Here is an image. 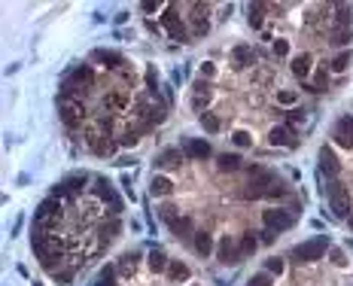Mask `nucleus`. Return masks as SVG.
Wrapping results in <instances>:
<instances>
[{
	"instance_id": "48",
	"label": "nucleus",
	"mask_w": 353,
	"mask_h": 286,
	"mask_svg": "<svg viewBox=\"0 0 353 286\" xmlns=\"http://www.w3.org/2000/svg\"><path fill=\"white\" fill-rule=\"evenodd\" d=\"M347 222H350V228H353V213H350V219H347Z\"/></svg>"
},
{
	"instance_id": "6",
	"label": "nucleus",
	"mask_w": 353,
	"mask_h": 286,
	"mask_svg": "<svg viewBox=\"0 0 353 286\" xmlns=\"http://www.w3.org/2000/svg\"><path fill=\"white\" fill-rule=\"evenodd\" d=\"M268 143H271V146H286V149H295V146H298L295 131H292V128H283V125H277V128L268 131Z\"/></svg>"
},
{
	"instance_id": "46",
	"label": "nucleus",
	"mask_w": 353,
	"mask_h": 286,
	"mask_svg": "<svg viewBox=\"0 0 353 286\" xmlns=\"http://www.w3.org/2000/svg\"><path fill=\"white\" fill-rule=\"evenodd\" d=\"M201 76H207V79L216 76V64H213V61H204V64H201Z\"/></svg>"
},
{
	"instance_id": "3",
	"label": "nucleus",
	"mask_w": 353,
	"mask_h": 286,
	"mask_svg": "<svg viewBox=\"0 0 353 286\" xmlns=\"http://www.w3.org/2000/svg\"><path fill=\"white\" fill-rule=\"evenodd\" d=\"M162 25H165V31L171 34V40H177V43H189V40H192V34L186 31V25L177 19V10H174V7H168V10H165Z\"/></svg>"
},
{
	"instance_id": "14",
	"label": "nucleus",
	"mask_w": 353,
	"mask_h": 286,
	"mask_svg": "<svg viewBox=\"0 0 353 286\" xmlns=\"http://www.w3.org/2000/svg\"><path fill=\"white\" fill-rule=\"evenodd\" d=\"M116 146H119V143H116V140H110V134H101L89 149L95 152V155H101V158H107V155H113L116 152Z\"/></svg>"
},
{
	"instance_id": "18",
	"label": "nucleus",
	"mask_w": 353,
	"mask_h": 286,
	"mask_svg": "<svg viewBox=\"0 0 353 286\" xmlns=\"http://www.w3.org/2000/svg\"><path fill=\"white\" fill-rule=\"evenodd\" d=\"M149 192H152L155 198H168V195L174 192V183H171V177H152V186H149Z\"/></svg>"
},
{
	"instance_id": "27",
	"label": "nucleus",
	"mask_w": 353,
	"mask_h": 286,
	"mask_svg": "<svg viewBox=\"0 0 353 286\" xmlns=\"http://www.w3.org/2000/svg\"><path fill=\"white\" fill-rule=\"evenodd\" d=\"M104 104H107L110 110H125L131 101H128V95H122V92H110V95L104 98Z\"/></svg>"
},
{
	"instance_id": "15",
	"label": "nucleus",
	"mask_w": 353,
	"mask_h": 286,
	"mask_svg": "<svg viewBox=\"0 0 353 286\" xmlns=\"http://www.w3.org/2000/svg\"><path fill=\"white\" fill-rule=\"evenodd\" d=\"M186 158H207L210 155V143L207 140H189L186 149H183Z\"/></svg>"
},
{
	"instance_id": "31",
	"label": "nucleus",
	"mask_w": 353,
	"mask_h": 286,
	"mask_svg": "<svg viewBox=\"0 0 353 286\" xmlns=\"http://www.w3.org/2000/svg\"><path fill=\"white\" fill-rule=\"evenodd\" d=\"M350 40H353L350 28H335V31H332V43H335V46H347Z\"/></svg>"
},
{
	"instance_id": "29",
	"label": "nucleus",
	"mask_w": 353,
	"mask_h": 286,
	"mask_svg": "<svg viewBox=\"0 0 353 286\" xmlns=\"http://www.w3.org/2000/svg\"><path fill=\"white\" fill-rule=\"evenodd\" d=\"M268 10V4H253L250 7V16H247V22H250V28H262V13Z\"/></svg>"
},
{
	"instance_id": "22",
	"label": "nucleus",
	"mask_w": 353,
	"mask_h": 286,
	"mask_svg": "<svg viewBox=\"0 0 353 286\" xmlns=\"http://www.w3.org/2000/svg\"><path fill=\"white\" fill-rule=\"evenodd\" d=\"M329 207H332L338 216H347V219H350V195L344 192V195H335V198H329Z\"/></svg>"
},
{
	"instance_id": "40",
	"label": "nucleus",
	"mask_w": 353,
	"mask_h": 286,
	"mask_svg": "<svg viewBox=\"0 0 353 286\" xmlns=\"http://www.w3.org/2000/svg\"><path fill=\"white\" fill-rule=\"evenodd\" d=\"M283 195H286V186H283V183H274V186L268 189V195H265V198H271V201H274V198H283Z\"/></svg>"
},
{
	"instance_id": "10",
	"label": "nucleus",
	"mask_w": 353,
	"mask_h": 286,
	"mask_svg": "<svg viewBox=\"0 0 353 286\" xmlns=\"http://www.w3.org/2000/svg\"><path fill=\"white\" fill-rule=\"evenodd\" d=\"M320 168H323L326 177H335V174L341 171V161H338V155L332 152V146H323V149H320Z\"/></svg>"
},
{
	"instance_id": "41",
	"label": "nucleus",
	"mask_w": 353,
	"mask_h": 286,
	"mask_svg": "<svg viewBox=\"0 0 353 286\" xmlns=\"http://www.w3.org/2000/svg\"><path fill=\"white\" fill-rule=\"evenodd\" d=\"M274 55H277V58L289 55V43H286V40H277V43H274Z\"/></svg>"
},
{
	"instance_id": "11",
	"label": "nucleus",
	"mask_w": 353,
	"mask_h": 286,
	"mask_svg": "<svg viewBox=\"0 0 353 286\" xmlns=\"http://www.w3.org/2000/svg\"><path fill=\"white\" fill-rule=\"evenodd\" d=\"M83 186H86V177H70V180H64L61 186H55V189H52V198H64V195H80V192H83Z\"/></svg>"
},
{
	"instance_id": "12",
	"label": "nucleus",
	"mask_w": 353,
	"mask_h": 286,
	"mask_svg": "<svg viewBox=\"0 0 353 286\" xmlns=\"http://www.w3.org/2000/svg\"><path fill=\"white\" fill-rule=\"evenodd\" d=\"M216 250V243H213V234H207V231H195V253L198 256H210Z\"/></svg>"
},
{
	"instance_id": "42",
	"label": "nucleus",
	"mask_w": 353,
	"mask_h": 286,
	"mask_svg": "<svg viewBox=\"0 0 353 286\" xmlns=\"http://www.w3.org/2000/svg\"><path fill=\"white\" fill-rule=\"evenodd\" d=\"M207 34V22L204 19H195V25H192V37H204Z\"/></svg>"
},
{
	"instance_id": "38",
	"label": "nucleus",
	"mask_w": 353,
	"mask_h": 286,
	"mask_svg": "<svg viewBox=\"0 0 353 286\" xmlns=\"http://www.w3.org/2000/svg\"><path fill=\"white\" fill-rule=\"evenodd\" d=\"M247 286H274V280H271L268 271H262V274H253V277L247 280Z\"/></svg>"
},
{
	"instance_id": "32",
	"label": "nucleus",
	"mask_w": 353,
	"mask_h": 286,
	"mask_svg": "<svg viewBox=\"0 0 353 286\" xmlns=\"http://www.w3.org/2000/svg\"><path fill=\"white\" fill-rule=\"evenodd\" d=\"M329 256H332V265H335V268H347V265H350V259H347V253H344L341 247H332Z\"/></svg>"
},
{
	"instance_id": "28",
	"label": "nucleus",
	"mask_w": 353,
	"mask_h": 286,
	"mask_svg": "<svg viewBox=\"0 0 353 286\" xmlns=\"http://www.w3.org/2000/svg\"><path fill=\"white\" fill-rule=\"evenodd\" d=\"M332 137H335V143H338V146H344V149H350V152H353V134H350L347 128L335 125V134H332Z\"/></svg>"
},
{
	"instance_id": "25",
	"label": "nucleus",
	"mask_w": 353,
	"mask_h": 286,
	"mask_svg": "<svg viewBox=\"0 0 353 286\" xmlns=\"http://www.w3.org/2000/svg\"><path fill=\"white\" fill-rule=\"evenodd\" d=\"M171 231H174L177 237H186V234H192V231H195V222H192L189 216H180V219H174V222H171Z\"/></svg>"
},
{
	"instance_id": "13",
	"label": "nucleus",
	"mask_w": 353,
	"mask_h": 286,
	"mask_svg": "<svg viewBox=\"0 0 353 286\" xmlns=\"http://www.w3.org/2000/svg\"><path fill=\"white\" fill-rule=\"evenodd\" d=\"M92 58H95V61H104V67H113V70H116V67H122V64H128L119 52H113V49H98Z\"/></svg>"
},
{
	"instance_id": "45",
	"label": "nucleus",
	"mask_w": 353,
	"mask_h": 286,
	"mask_svg": "<svg viewBox=\"0 0 353 286\" xmlns=\"http://www.w3.org/2000/svg\"><path fill=\"white\" fill-rule=\"evenodd\" d=\"M134 259H137V256H122V262H119V268H122L125 274H131V271H134Z\"/></svg>"
},
{
	"instance_id": "36",
	"label": "nucleus",
	"mask_w": 353,
	"mask_h": 286,
	"mask_svg": "<svg viewBox=\"0 0 353 286\" xmlns=\"http://www.w3.org/2000/svg\"><path fill=\"white\" fill-rule=\"evenodd\" d=\"M98 286H116V268H113V265H107V268L101 271V277H98Z\"/></svg>"
},
{
	"instance_id": "16",
	"label": "nucleus",
	"mask_w": 353,
	"mask_h": 286,
	"mask_svg": "<svg viewBox=\"0 0 353 286\" xmlns=\"http://www.w3.org/2000/svg\"><path fill=\"white\" fill-rule=\"evenodd\" d=\"M216 168L222 171V174H234L241 168V155H234V152H222L219 158H216Z\"/></svg>"
},
{
	"instance_id": "33",
	"label": "nucleus",
	"mask_w": 353,
	"mask_h": 286,
	"mask_svg": "<svg viewBox=\"0 0 353 286\" xmlns=\"http://www.w3.org/2000/svg\"><path fill=\"white\" fill-rule=\"evenodd\" d=\"M231 140H234V146H241V149H247V146H253V137H250V131H244V128H238L231 134Z\"/></svg>"
},
{
	"instance_id": "8",
	"label": "nucleus",
	"mask_w": 353,
	"mask_h": 286,
	"mask_svg": "<svg viewBox=\"0 0 353 286\" xmlns=\"http://www.w3.org/2000/svg\"><path fill=\"white\" fill-rule=\"evenodd\" d=\"M289 70H292L295 79H307L310 70H313V58H310L307 52H301V55H295V58L289 61Z\"/></svg>"
},
{
	"instance_id": "43",
	"label": "nucleus",
	"mask_w": 353,
	"mask_h": 286,
	"mask_svg": "<svg viewBox=\"0 0 353 286\" xmlns=\"http://www.w3.org/2000/svg\"><path fill=\"white\" fill-rule=\"evenodd\" d=\"M52 277H55L61 286H70V280H73V271H70V268H64V271H58V274H52Z\"/></svg>"
},
{
	"instance_id": "1",
	"label": "nucleus",
	"mask_w": 353,
	"mask_h": 286,
	"mask_svg": "<svg viewBox=\"0 0 353 286\" xmlns=\"http://www.w3.org/2000/svg\"><path fill=\"white\" fill-rule=\"evenodd\" d=\"M262 222L268 231H286V228H292V210L268 207V210H262Z\"/></svg>"
},
{
	"instance_id": "5",
	"label": "nucleus",
	"mask_w": 353,
	"mask_h": 286,
	"mask_svg": "<svg viewBox=\"0 0 353 286\" xmlns=\"http://www.w3.org/2000/svg\"><path fill=\"white\" fill-rule=\"evenodd\" d=\"M216 259L222 262V265H234V262H241L244 256H241V247L234 240H228V237H222L219 243H216Z\"/></svg>"
},
{
	"instance_id": "24",
	"label": "nucleus",
	"mask_w": 353,
	"mask_h": 286,
	"mask_svg": "<svg viewBox=\"0 0 353 286\" xmlns=\"http://www.w3.org/2000/svg\"><path fill=\"white\" fill-rule=\"evenodd\" d=\"M238 247H241V256L247 259V256H253V253L259 250V240L253 237V231H247V234H241V240H238Z\"/></svg>"
},
{
	"instance_id": "19",
	"label": "nucleus",
	"mask_w": 353,
	"mask_h": 286,
	"mask_svg": "<svg viewBox=\"0 0 353 286\" xmlns=\"http://www.w3.org/2000/svg\"><path fill=\"white\" fill-rule=\"evenodd\" d=\"M168 277H171V283H183V280L192 277V271H189L186 262H177V259H174V262L168 265Z\"/></svg>"
},
{
	"instance_id": "9",
	"label": "nucleus",
	"mask_w": 353,
	"mask_h": 286,
	"mask_svg": "<svg viewBox=\"0 0 353 286\" xmlns=\"http://www.w3.org/2000/svg\"><path fill=\"white\" fill-rule=\"evenodd\" d=\"M253 61H256L253 46L241 43V46H234V49H231V64H234V70H244V67H247V64H253Z\"/></svg>"
},
{
	"instance_id": "7",
	"label": "nucleus",
	"mask_w": 353,
	"mask_h": 286,
	"mask_svg": "<svg viewBox=\"0 0 353 286\" xmlns=\"http://www.w3.org/2000/svg\"><path fill=\"white\" fill-rule=\"evenodd\" d=\"M210 101H213V86H210V83H204V79H198V83L192 86V107L201 113Z\"/></svg>"
},
{
	"instance_id": "23",
	"label": "nucleus",
	"mask_w": 353,
	"mask_h": 286,
	"mask_svg": "<svg viewBox=\"0 0 353 286\" xmlns=\"http://www.w3.org/2000/svg\"><path fill=\"white\" fill-rule=\"evenodd\" d=\"M119 231H122V222H119V219H110V222L101 228V247H104V243H110L113 237H119Z\"/></svg>"
},
{
	"instance_id": "2",
	"label": "nucleus",
	"mask_w": 353,
	"mask_h": 286,
	"mask_svg": "<svg viewBox=\"0 0 353 286\" xmlns=\"http://www.w3.org/2000/svg\"><path fill=\"white\" fill-rule=\"evenodd\" d=\"M326 247H329L326 237H313V240L301 243V247H295V250H292V256H295L298 262H317V259H323Z\"/></svg>"
},
{
	"instance_id": "20",
	"label": "nucleus",
	"mask_w": 353,
	"mask_h": 286,
	"mask_svg": "<svg viewBox=\"0 0 353 286\" xmlns=\"http://www.w3.org/2000/svg\"><path fill=\"white\" fill-rule=\"evenodd\" d=\"M70 83H80V86H92L95 83V70H92V64H80L73 70V76H70Z\"/></svg>"
},
{
	"instance_id": "26",
	"label": "nucleus",
	"mask_w": 353,
	"mask_h": 286,
	"mask_svg": "<svg viewBox=\"0 0 353 286\" xmlns=\"http://www.w3.org/2000/svg\"><path fill=\"white\" fill-rule=\"evenodd\" d=\"M168 265H171V262H168V256H165L162 250H152V253H149V268H152L155 274L168 271Z\"/></svg>"
},
{
	"instance_id": "37",
	"label": "nucleus",
	"mask_w": 353,
	"mask_h": 286,
	"mask_svg": "<svg viewBox=\"0 0 353 286\" xmlns=\"http://www.w3.org/2000/svg\"><path fill=\"white\" fill-rule=\"evenodd\" d=\"M335 13H338V16H335V25H338V28H350V19H353L350 10H347V7H335Z\"/></svg>"
},
{
	"instance_id": "35",
	"label": "nucleus",
	"mask_w": 353,
	"mask_h": 286,
	"mask_svg": "<svg viewBox=\"0 0 353 286\" xmlns=\"http://www.w3.org/2000/svg\"><path fill=\"white\" fill-rule=\"evenodd\" d=\"M265 268H268V274H283V271H286V262H283L280 256H271V259L265 262Z\"/></svg>"
},
{
	"instance_id": "49",
	"label": "nucleus",
	"mask_w": 353,
	"mask_h": 286,
	"mask_svg": "<svg viewBox=\"0 0 353 286\" xmlns=\"http://www.w3.org/2000/svg\"><path fill=\"white\" fill-rule=\"evenodd\" d=\"M192 286H201V283H192Z\"/></svg>"
},
{
	"instance_id": "30",
	"label": "nucleus",
	"mask_w": 353,
	"mask_h": 286,
	"mask_svg": "<svg viewBox=\"0 0 353 286\" xmlns=\"http://www.w3.org/2000/svg\"><path fill=\"white\" fill-rule=\"evenodd\" d=\"M140 143V128H125L119 137V146H137Z\"/></svg>"
},
{
	"instance_id": "39",
	"label": "nucleus",
	"mask_w": 353,
	"mask_h": 286,
	"mask_svg": "<svg viewBox=\"0 0 353 286\" xmlns=\"http://www.w3.org/2000/svg\"><path fill=\"white\" fill-rule=\"evenodd\" d=\"M347 67H350V52H341V55L332 61V70H335V73H344Z\"/></svg>"
},
{
	"instance_id": "44",
	"label": "nucleus",
	"mask_w": 353,
	"mask_h": 286,
	"mask_svg": "<svg viewBox=\"0 0 353 286\" xmlns=\"http://www.w3.org/2000/svg\"><path fill=\"white\" fill-rule=\"evenodd\" d=\"M277 101L280 104H295V92L292 89H283V92H277Z\"/></svg>"
},
{
	"instance_id": "17",
	"label": "nucleus",
	"mask_w": 353,
	"mask_h": 286,
	"mask_svg": "<svg viewBox=\"0 0 353 286\" xmlns=\"http://www.w3.org/2000/svg\"><path fill=\"white\" fill-rule=\"evenodd\" d=\"M180 161H183V152H180V149H165L159 158H155V165L165 168V171H171V168H177V165H180Z\"/></svg>"
},
{
	"instance_id": "21",
	"label": "nucleus",
	"mask_w": 353,
	"mask_h": 286,
	"mask_svg": "<svg viewBox=\"0 0 353 286\" xmlns=\"http://www.w3.org/2000/svg\"><path fill=\"white\" fill-rule=\"evenodd\" d=\"M198 119H201V128H204L207 134H219V131H222V119H219L216 113H201Z\"/></svg>"
},
{
	"instance_id": "34",
	"label": "nucleus",
	"mask_w": 353,
	"mask_h": 286,
	"mask_svg": "<svg viewBox=\"0 0 353 286\" xmlns=\"http://www.w3.org/2000/svg\"><path fill=\"white\" fill-rule=\"evenodd\" d=\"M313 92H326V86H329V73H326V67H320L317 70V76H313Z\"/></svg>"
},
{
	"instance_id": "4",
	"label": "nucleus",
	"mask_w": 353,
	"mask_h": 286,
	"mask_svg": "<svg viewBox=\"0 0 353 286\" xmlns=\"http://www.w3.org/2000/svg\"><path fill=\"white\" fill-rule=\"evenodd\" d=\"M61 122L67 128H83V122H86V107L80 101H73V104H61Z\"/></svg>"
},
{
	"instance_id": "47",
	"label": "nucleus",
	"mask_w": 353,
	"mask_h": 286,
	"mask_svg": "<svg viewBox=\"0 0 353 286\" xmlns=\"http://www.w3.org/2000/svg\"><path fill=\"white\" fill-rule=\"evenodd\" d=\"M286 119L292 122V125H295V122H304V110H289V113H286Z\"/></svg>"
}]
</instances>
